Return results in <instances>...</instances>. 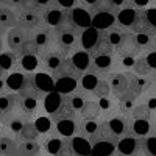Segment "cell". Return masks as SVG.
I'll use <instances>...</instances> for the list:
<instances>
[{"label": "cell", "mask_w": 156, "mask_h": 156, "mask_svg": "<svg viewBox=\"0 0 156 156\" xmlns=\"http://www.w3.org/2000/svg\"><path fill=\"white\" fill-rule=\"evenodd\" d=\"M0 117H2V114H0Z\"/></svg>", "instance_id": "39"}, {"label": "cell", "mask_w": 156, "mask_h": 156, "mask_svg": "<svg viewBox=\"0 0 156 156\" xmlns=\"http://www.w3.org/2000/svg\"><path fill=\"white\" fill-rule=\"evenodd\" d=\"M17 145H19V142L14 136L9 137V136L0 134V153L3 156H16L17 154Z\"/></svg>", "instance_id": "22"}, {"label": "cell", "mask_w": 156, "mask_h": 156, "mask_svg": "<svg viewBox=\"0 0 156 156\" xmlns=\"http://www.w3.org/2000/svg\"><path fill=\"white\" fill-rule=\"evenodd\" d=\"M126 76H128V92L133 94L136 97H142L145 92H148V90L151 89V75L150 76H139L136 73H133L131 70L125 72Z\"/></svg>", "instance_id": "6"}, {"label": "cell", "mask_w": 156, "mask_h": 156, "mask_svg": "<svg viewBox=\"0 0 156 156\" xmlns=\"http://www.w3.org/2000/svg\"><path fill=\"white\" fill-rule=\"evenodd\" d=\"M16 62H17V55L14 51H6V53H0V69L3 72L11 70L16 67Z\"/></svg>", "instance_id": "28"}, {"label": "cell", "mask_w": 156, "mask_h": 156, "mask_svg": "<svg viewBox=\"0 0 156 156\" xmlns=\"http://www.w3.org/2000/svg\"><path fill=\"white\" fill-rule=\"evenodd\" d=\"M128 119L129 115H123V114H115L111 119H108V125L111 128V131L117 136V137H123L128 133Z\"/></svg>", "instance_id": "15"}, {"label": "cell", "mask_w": 156, "mask_h": 156, "mask_svg": "<svg viewBox=\"0 0 156 156\" xmlns=\"http://www.w3.org/2000/svg\"><path fill=\"white\" fill-rule=\"evenodd\" d=\"M153 5V0H129L128 6L131 8H137V9H145V6Z\"/></svg>", "instance_id": "30"}, {"label": "cell", "mask_w": 156, "mask_h": 156, "mask_svg": "<svg viewBox=\"0 0 156 156\" xmlns=\"http://www.w3.org/2000/svg\"><path fill=\"white\" fill-rule=\"evenodd\" d=\"M16 105L30 115H33L36 111H37V105H39V100L33 98V97H23V95H19L16 92Z\"/></svg>", "instance_id": "24"}, {"label": "cell", "mask_w": 156, "mask_h": 156, "mask_svg": "<svg viewBox=\"0 0 156 156\" xmlns=\"http://www.w3.org/2000/svg\"><path fill=\"white\" fill-rule=\"evenodd\" d=\"M17 27L23 30H37L45 27L44 11L41 9H19L17 11Z\"/></svg>", "instance_id": "3"}, {"label": "cell", "mask_w": 156, "mask_h": 156, "mask_svg": "<svg viewBox=\"0 0 156 156\" xmlns=\"http://www.w3.org/2000/svg\"><path fill=\"white\" fill-rule=\"evenodd\" d=\"M139 145V139L133 137V136H123L119 139V142L115 144V151L119 156H133L137 150Z\"/></svg>", "instance_id": "13"}, {"label": "cell", "mask_w": 156, "mask_h": 156, "mask_svg": "<svg viewBox=\"0 0 156 156\" xmlns=\"http://www.w3.org/2000/svg\"><path fill=\"white\" fill-rule=\"evenodd\" d=\"M3 75H5V72H3V70H2V69H0V78H2V76H3Z\"/></svg>", "instance_id": "35"}, {"label": "cell", "mask_w": 156, "mask_h": 156, "mask_svg": "<svg viewBox=\"0 0 156 156\" xmlns=\"http://www.w3.org/2000/svg\"><path fill=\"white\" fill-rule=\"evenodd\" d=\"M151 89L156 90V72L151 73Z\"/></svg>", "instance_id": "34"}, {"label": "cell", "mask_w": 156, "mask_h": 156, "mask_svg": "<svg viewBox=\"0 0 156 156\" xmlns=\"http://www.w3.org/2000/svg\"><path fill=\"white\" fill-rule=\"evenodd\" d=\"M139 103V97L133 95V94H123L122 97L117 98V108H119V114H123V115H129L133 112L134 106Z\"/></svg>", "instance_id": "18"}, {"label": "cell", "mask_w": 156, "mask_h": 156, "mask_svg": "<svg viewBox=\"0 0 156 156\" xmlns=\"http://www.w3.org/2000/svg\"><path fill=\"white\" fill-rule=\"evenodd\" d=\"M17 156H42V145L39 140H17Z\"/></svg>", "instance_id": "16"}, {"label": "cell", "mask_w": 156, "mask_h": 156, "mask_svg": "<svg viewBox=\"0 0 156 156\" xmlns=\"http://www.w3.org/2000/svg\"><path fill=\"white\" fill-rule=\"evenodd\" d=\"M3 5V0H0V6H2Z\"/></svg>", "instance_id": "37"}, {"label": "cell", "mask_w": 156, "mask_h": 156, "mask_svg": "<svg viewBox=\"0 0 156 156\" xmlns=\"http://www.w3.org/2000/svg\"><path fill=\"white\" fill-rule=\"evenodd\" d=\"M129 117H136V119H148L151 120V117H153V112L148 109V106L145 105V103H142L139 100V103L134 106L133 112L129 114Z\"/></svg>", "instance_id": "29"}, {"label": "cell", "mask_w": 156, "mask_h": 156, "mask_svg": "<svg viewBox=\"0 0 156 156\" xmlns=\"http://www.w3.org/2000/svg\"><path fill=\"white\" fill-rule=\"evenodd\" d=\"M128 136H133L136 139H144L151 134V120L148 119H136L129 117L128 119Z\"/></svg>", "instance_id": "9"}, {"label": "cell", "mask_w": 156, "mask_h": 156, "mask_svg": "<svg viewBox=\"0 0 156 156\" xmlns=\"http://www.w3.org/2000/svg\"><path fill=\"white\" fill-rule=\"evenodd\" d=\"M16 106V92L12 90H2L0 92V114H6Z\"/></svg>", "instance_id": "25"}, {"label": "cell", "mask_w": 156, "mask_h": 156, "mask_svg": "<svg viewBox=\"0 0 156 156\" xmlns=\"http://www.w3.org/2000/svg\"><path fill=\"white\" fill-rule=\"evenodd\" d=\"M16 70H25L27 73H33L36 70H39V58L36 55H23V56H17V62H16Z\"/></svg>", "instance_id": "17"}, {"label": "cell", "mask_w": 156, "mask_h": 156, "mask_svg": "<svg viewBox=\"0 0 156 156\" xmlns=\"http://www.w3.org/2000/svg\"><path fill=\"white\" fill-rule=\"evenodd\" d=\"M69 58L72 59L73 66L80 70L81 73H84V72L89 70V67H90V53H89V50L87 51L76 50V51H73Z\"/></svg>", "instance_id": "20"}, {"label": "cell", "mask_w": 156, "mask_h": 156, "mask_svg": "<svg viewBox=\"0 0 156 156\" xmlns=\"http://www.w3.org/2000/svg\"><path fill=\"white\" fill-rule=\"evenodd\" d=\"M89 142L92 145H97V144H112L115 147V144L119 142V137L111 131V128H109L106 120H100L97 131L89 137Z\"/></svg>", "instance_id": "7"}, {"label": "cell", "mask_w": 156, "mask_h": 156, "mask_svg": "<svg viewBox=\"0 0 156 156\" xmlns=\"http://www.w3.org/2000/svg\"><path fill=\"white\" fill-rule=\"evenodd\" d=\"M31 31L30 30H23L20 27H14L6 33V47L9 51H14L17 55L19 50L30 41Z\"/></svg>", "instance_id": "5"}, {"label": "cell", "mask_w": 156, "mask_h": 156, "mask_svg": "<svg viewBox=\"0 0 156 156\" xmlns=\"http://www.w3.org/2000/svg\"><path fill=\"white\" fill-rule=\"evenodd\" d=\"M115 56L119 58H137L139 55H142V50L136 42V34L131 31H125L120 42L114 47Z\"/></svg>", "instance_id": "4"}, {"label": "cell", "mask_w": 156, "mask_h": 156, "mask_svg": "<svg viewBox=\"0 0 156 156\" xmlns=\"http://www.w3.org/2000/svg\"><path fill=\"white\" fill-rule=\"evenodd\" d=\"M111 86L108 83L106 78H98V83L92 90V100H100V98H105V97H111Z\"/></svg>", "instance_id": "27"}, {"label": "cell", "mask_w": 156, "mask_h": 156, "mask_svg": "<svg viewBox=\"0 0 156 156\" xmlns=\"http://www.w3.org/2000/svg\"><path fill=\"white\" fill-rule=\"evenodd\" d=\"M23 3H25V0H3V5H5V6H9V8L16 9V11H17Z\"/></svg>", "instance_id": "31"}, {"label": "cell", "mask_w": 156, "mask_h": 156, "mask_svg": "<svg viewBox=\"0 0 156 156\" xmlns=\"http://www.w3.org/2000/svg\"><path fill=\"white\" fill-rule=\"evenodd\" d=\"M37 58H39V70L51 73L59 66V62L64 58H67V55H66V51L59 47V44L56 42L55 36H51L50 41L44 47L39 48Z\"/></svg>", "instance_id": "1"}, {"label": "cell", "mask_w": 156, "mask_h": 156, "mask_svg": "<svg viewBox=\"0 0 156 156\" xmlns=\"http://www.w3.org/2000/svg\"><path fill=\"white\" fill-rule=\"evenodd\" d=\"M62 119H73V120H80L78 117V112L75 109H72L66 101H62L58 105V108L51 112V122H56V120H62Z\"/></svg>", "instance_id": "19"}, {"label": "cell", "mask_w": 156, "mask_h": 156, "mask_svg": "<svg viewBox=\"0 0 156 156\" xmlns=\"http://www.w3.org/2000/svg\"><path fill=\"white\" fill-rule=\"evenodd\" d=\"M0 122H2L3 131H9L12 136L16 137L25 123L33 122V115L23 112V111L16 105L11 111H8L6 114H3L2 117H0Z\"/></svg>", "instance_id": "2"}, {"label": "cell", "mask_w": 156, "mask_h": 156, "mask_svg": "<svg viewBox=\"0 0 156 156\" xmlns=\"http://www.w3.org/2000/svg\"><path fill=\"white\" fill-rule=\"evenodd\" d=\"M5 31H0V53L3 51V45H5Z\"/></svg>", "instance_id": "33"}, {"label": "cell", "mask_w": 156, "mask_h": 156, "mask_svg": "<svg viewBox=\"0 0 156 156\" xmlns=\"http://www.w3.org/2000/svg\"><path fill=\"white\" fill-rule=\"evenodd\" d=\"M97 2H98V0H78V3H80L81 6H86V9L90 8V6H94Z\"/></svg>", "instance_id": "32"}, {"label": "cell", "mask_w": 156, "mask_h": 156, "mask_svg": "<svg viewBox=\"0 0 156 156\" xmlns=\"http://www.w3.org/2000/svg\"><path fill=\"white\" fill-rule=\"evenodd\" d=\"M50 75H51V78L56 81V80H61V78H73V80H80V76H81L83 73L73 66L72 59L67 56V58H64V59L59 62V66H58L53 72H51Z\"/></svg>", "instance_id": "10"}, {"label": "cell", "mask_w": 156, "mask_h": 156, "mask_svg": "<svg viewBox=\"0 0 156 156\" xmlns=\"http://www.w3.org/2000/svg\"><path fill=\"white\" fill-rule=\"evenodd\" d=\"M98 128V120H83L80 119L78 120V126H76V134L83 137V139H87L92 136Z\"/></svg>", "instance_id": "23"}, {"label": "cell", "mask_w": 156, "mask_h": 156, "mask_svg": "<svg viewBox=\"0 0 156 156\" xmlns=\"http://www.w3.org/2000/svg\"><path fill=\"white\" fill-rule=\"evenodd\" d=\"M105 78L108 80V83L111 86V92L115 98H119V97H122L123 94L128 92L129 81H128V76H126L125 72H111Z\"/></svg>", "instance_id": "8"}, {"label": "cell", "mask_w": 156, "mask_h": 156, "mask_svg": "<svg viewBox=\"0 0 156 156\" xmlns=\"http://www.w3.org/2000/svg\"><path fill=\"white\" fill-rule=\"evenodd\" d=\"M61 100L66 101L67 105H69L72 109H75L76 112H80V109L83 108L84 101H86L87 98H86L81 92H78V90L75 89V90H72V92H67V94L61 95Z\"/></svg>", "instance_id": "21"}, {"label": "cell", "mask_w": 156, "mask_h": 156, "mask_svg": "<svg viewBox=\"0 0 156 156\" xmlns=\"http://www.w3.org/2000/svg\"><path fill=\"white\" fill-rule=\"evenodd\" d=\"M16 156H17V154H16Z\"/></svg>", "instance_id": "40"}, {"label": "cell", "mask_w": 156, "mask_h": 156, "mask_svg": "<svg viewBox=\"0 0 156 156\" xmlns=\"http://www.w3.org/2000/svg\"><path fill=\"white\" fill-rule=\"evenodd\" d=\"M2 131H3V126H2V122H0V134H2Z\"/></svg>", "instance_id": "36"}, {"label": "cell", "mask_w": 156, "mask_h": 156, "mask_svg": "<svg viewBox=\"0 0 156 156\" xmlns=\"http://www.w3.org/2000/svg\"><path fill=\"white\" fill-rule=\"evenodd\" d=\"M39 133L37 126L34 125V122H28L22 126V129L19 131V134L16 136L17 140H37L39 139Z\"/></svg>", "instance_id": "26"}, {"label": "cell", "mask_w": 156, "mask_h": 156, "mask_svg": "<svg viewBox=\"0 0 156 156\" xmlns=\"http://www.w3.org/2000/svg\"><path fill=\"white\" fill-rule=\"evenodd\" d=\"M78 117L83 120H100L101 117V108L98 100H86L83 108L78 112Z\"/></svg>", "instance_id": "14"}, {"label": "cell", "mask_w": 156, "mask_h": 156, "mask_svg": "<svg viewBox=\"0 0 156 156\" xmlns=\"http://www.w3.org/2000/svg\"><path fill=\"white\" fill-rule=\"evenodd\" d=\"M76 126H78V120H73V119L56 120L53 122L51 133L58 134L59 137H73L76 134Z\"/></svg>", "instance_id": "11"}, {"label": "cell", "mask_w": 156, "mask_h": 156, "mask_svg": "<svg viewBox=\"0 0 156 156\" xmlns=\"http://www.w3.org/2000/svg\"><path fill=\"white\" fill-rule=\"evenodd\" d=\"M153 5H156V0H153Z\"/></svg>", "instance_id": "38"}, {"label": "cell", "mask_w": 156, "mask_h": 156, "mask_svg": "<svg viewBox=\"0 0 156 156\" xmlns=\"http://www.w3.org/2000/svg\"><path fill=\"white\" fill-rule=\"evenodd\" d=\"M14 27H17V11L2 5L0 6V31L8 33Z\"/></svg>", "instance_id": "12"}]
</instances>
